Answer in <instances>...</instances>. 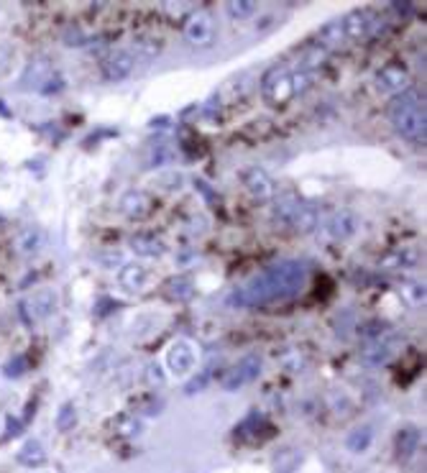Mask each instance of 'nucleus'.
<instances>
[{
	"mask_svg": "<svg viewBox=\"0 0 427 473\" xmlns=\"http://www.w3.org/2000/svg\"><path fill=\"white\" fill-rule=\"evenodd\" d=\"M307 284V269L299 261H281L261 274L251 277L243 287L231 295V305L238 307H264L274 302H287L302 295Z\"/></svg>",
	"mask_w": 427,
	"mask_h": 473,
	"instance_id": "f257e3e1",
	"label": "nucleus"
},
{
	"mask_svg": "<svg viewBox=\"0 0 427 473\" xmlns=\"http://www.w3.org/2000/svg\"><path fill=\"white\" fill-rule=\"evenodd\" d=\"M389 121L397 128L400 136L415 143H425L427 136V113H425V97L417 90H404L397 95L389 105Z\"/></svg>",
	"mask_w": 427,
	"mask_h": 473,
	"instance_id": "f03ea898",
	"label": "nucleus"
},
{
	"mask_svg": "<svg viewBox=\"0 0 427 473\" xmlns=\"http://www.w3.org/2000/svg\"><path fill=\"white\" fill-rule=\"evenodd\" d=\"M261 95L264 100L274 105V108H281L287 105L289 97H292V82H289V69L287 67H271L266 75L261 77Z\"/></svg>",
	"mask_w": 427,
	"mask_h": 473,
	"instance_id": "7ed1b4c3",
	"label": "nucleus"
},
{
	"mask_svg": "<svg viewBox=\"0 0 427 473\" xmlns=\"http://www.w3.org/2000/svg\"><path fill=\"white\" fill-rule=\"evenodd\" d=\"M185 38L192 47H210L215 38V23L207 10H192L185 23Z\"/></svg>",
	"mask_w": 427,
	"mask_h": 473,
	"instance_id": "20e7f679",
	"label": "nucleus"
},
{
	"mask_svg": "<svg viewBox=\"0 0 427 473\" xmlns=\"http://www.w3.org/2000/svg\"><path fill=\"white\" fill-rule=\"evenodd\" d=\"M261 373V356L259 353H249L246 358L233 366L231 371L223 376V389L225 391H238L241 387L251 384V381L259 379Z\"/></svg>",
	"mask_w": 427,
	"mask_h": 473,
	"instance_id": "39448f33",
	"label": "nucleus"
},
{
	"mask_svg": "<svg viewBox=\"0 0 427 473\" xmlns=\"http://www.w3.org/2000/svg\"><path fill=\"white\" fill-rule=\"evenodd\" d=\"M197 363V348L189 341L179 338L167 348V369L174 376H187L189 371H195Z\"/></svg>",
	"mask_w": 427,
	"mask_h": 473,
	"instance_id": "423d86ee",
	"label": "nucleus"
},
{
	"mask_svg": "<svg viewBox=\"0 0 427 473\" xmlns=\"http://www.w3.org/2000/svg\"><path fill=\"white\" fill-rule=\"evenodd\" d=\"M341 23H343V31H345V38H348V41H363V38L371 36L376 19H373L371 10L356 8V10H351V13H345L343 19H341Z\"/></svg>",
	"mask_w": 427,
	"mask_h": 473,
	"instance_id": "0eeeda50",
	"label": "nucleus"
},
{
	"mask_svg": "<svg viewBox=\"0 0 427 473\" xmlns=\"http://www.w3.org/2000/svg\"><path fill=\"white\" fill-rule=\"evenodd\" d=\"M376 90L386 95H402L404 90H409V72L407 67L402 65H386L379 69L376 75Z\"/></svg>",
	"mask_w": 427,
	"mask_h": 473,
	"instance_id": "6e6552de",
	"label": "nucleus"
},
{
	"mask_svg": "<svg viewBox=\"0 0 427 473\" xmlns=\"http://www.w3.org/2000/svg\"><path fill=\"white\" fill-rule=\"evenodd\" d=\"M21 310L31 320H47L56 312V295L51 289H38L21 305Z\"/></svg>",
	"mask_w": 427,
	"mask_h": 473,
	"instance_id": "1a4fd4ad",
	"label": "nucleus"
},
{
	"mask_svg": "<svg viewBox=\"0 0 427 473\" xmlns=\"http://www.w3.org/2000/svg\"><path fill=\"white\" fill-rule=\"evenodd\" d=\"M133 67H136V59L130 56V51H115L108 59H102V75L111 82H121L133 72Z\"/></svg>",
	"mask_w": 427,
	"mask_h": 473,
	"instance_id": "9d476101",
	"label": "nucleus"
},
{
	"mask_svg": "<svg viewBox=\"0 0 427 473\" xmlns=\"http://www.w3.org/2000/svg\"><path fill=\"white\" fill-rule=\"evenodd\" d=\"M356 231H358V215L353 210H338L327 220V233L333 235L335 241H345V238L356 235Z\"/></svg>",
	"mask_w": 427,
	"mask_h": 473,
	"instance_id": "9b49d317",
	"label": "nucleus"
},
{
	"mask_svg": "<svg viewBox=\"0 0 427 473\" xmlns=\"http://www.w3.org/2000/svg\"><path fill=\"white\" fill-rule=\"evenodd\" d=\"M243 185L249 189V195L256 197V200H269L274 195V185H271L269 174L259 167H251L243 174Z\"/></svg>",
	"mask_w": 427,
	"mask_h": 473,
	"instance_id": "f8f14e48",
	"label": "nucleus"
},
{
	"mask_svg": "<svg viewBox=\"0 0 427 473\" xmlns=\"http://www.w3.org/2000/svg\"><path fill=\"white\" fill-rule=\"evenodd\" d=\"M121 213L126 215V218H130V220H141V218H146V215L151 213V200L141 189H130V192H126V195L121 197Z\"/></svg>",
	"mask_w": 427,
	"mask_h": 473,
	"instance_id": "ddd939ff",
	"label": "nucleus"
},
{
	"mask_svg": "<svg viewBox=\"0 0 427 473\" xmlns=\"http://www.w3.org/2000/svg\"><path fill=\"white\" fill-rule=\"evenodd\" d=\"M118 281L126 292H143V287L149 284V269L143 264H123Z\"/></svg>",
	"mask_w": 427,
	"mask_h": 473,
	"instance_id": "4468645a",
	"label": "nucleus"
},
{
	"mask_svg": "<svg viewBox=\"0 0 427 473\" xmlns=\"http://www.w3.org/2000/svg\"><path fill=\"white\" fill-rule=\"evenodd\" d=\"M289 225L295 228V231L299 233H310L317 228V207L310 203H302L299 200L297 207H295V213H292V218H289Z\"/></svg>",
	"mask_w": 427,
	"mask_h": 473,
	"instance_id": "2eb2a0df",
	"label": "nucleus"
},
{
	"mask_svg": "<svg viewBox=\"0 0 427 473\" xmlns=\"http://www.w3.org/2000/svg\"><path fill=\"white\" fill-rule=\"evenodd\" d=\"M391 353H394V343H391L389 338H376V341H369V343H366V348L361 351V358H363V363H369V366H381Z\"/></svg>",
	"mask_w": 427,
	"mask_h": 473,
	"instance_id": "dca6fc26",
	"label": "nucleus"
},
{
	"mask_svg": "<svg viewBox=\"0 0 427 473\" xmlns=\"http://www.w3.org/2000/svg\"><path fill=\"white\" fill-rule=\"evenodd\" d=\"M16 461L26 468H38V465L47 463V448L41 446L38 440H26L16 453Z\"/></svg>",
	"mask_w": 427,
	"mask_h": 473,
	"instance_id": "f3484780",
	"label": "nucleus"
},
{
	"mask_svg": "<svg viewBox=\"0 0 427 473\" xmlns=\"http://www.w3.org/2000/svg\"><path fill=\"white\" fill-rule=\"evenodd\" d=\"M317 41H320V47L327 49V51L345 47V44H348V38H345L343 23H341V21H330V23H325V26L320 28V34H317Z\"/></svg>",
	"mask_w": 427,
	"mask_h": 473,
	"instance_id": "a211bd4d",
	"label": "nucleus"
},
{
	"mask_svg": "<svg viewBox=\"0 0 427 473\" xmlns=\"http://www.w3.org/2000/svg\"><path fill=\"white\" fill-rule=\"evenodd\" d=\"M51 75V65H49L47 56H36L26 65V72L21 77V84L23 87H34V84H41L47 77Z\"/></svg>",
	"mask_w": 427,
	"mask_h": 473,
	"instance_id": "6ab92c4d",
	"label": "nucleus"
},
{
	"mask_svg": "<svg viewBox=\"0 0 427 473\" xmlns=\"http://www.w3.org/2000/svg\"><path fill=\"white\" fill-rule=\"evenodd\" d=\"M128 246L133 253H139L143 259H157V256L164 253V243L159 241V238H154V235H133L128 241Z\"/></svg>",
	"mask_w": 427,
	"mask_h": 473,
	"instance_id": "aec40b11",
	"label": "nucleus"
},
{
	"mask_svg": "<svg viewBox=\"0 0 427 473\" xmlns=\"http://www.w3.org/2000/svg\"><path fill=\"white\" fill-rule=\"evenodd\" d=\"M44 243H47V235H44V231L41 228H23V231L19 233V251L21 253H26V256H34V253H38V251L44 249Z\"/></svg>",
	"mask_w": 427,
	"mask_h": 473,
	"instance_id": "412c9836",
	"label": "nucleus"
},
{
	"mask_svg": "<svg viewBox=\"0 0 427 473\" xmlns=\"http://www.w3.org/2000/svg\"><path fill=\"white\" fill-rule=\"evenodd\" d=\"M167 295L176 302H187L195 297V281L189 277H174L167 281Z\"/></svg>",
	"mask_w": 427,
	"mask_h": 473,
	"instance_id": "4be33fe9",
	"label": "nucleus"
},
{
	"mask_svg": "<svg viewBox=\"0 0 427 473\" xmlns=\"http://www.w3.org/2000/svg\"><path fill=\"white\" fill-rule=\"evenodd\" d=\"M417 446H419V430L417 427H404V430L397 432V453H400V458L415 455Z\"/></svg>",
	"mask_w": 427,
	"mask_h": 473,
	"instance_id": "5701e85b",
	"label": "nucleus"
},
{
	"mask_svg": "<svg viewBox=\"0 0 427 473\" xmlns=\"http://www.w3.org/2000/svg\"><path fill=\"white\" fill-rule=\"evenodd\" d=\"M417 259L419 256L415 249H400L389 253L386 259H381V266H386V269H407V266H415Z\"/></svg>",
	"mask_w": 427,
	"mask_h": 473,
	"instance_id": "b1692460",
	"label": "nucleus"
},
{
	"mask_svg": "<svg viewBox=\"0 0 427 473\" xmlns=\"http://www.w3.org/2000/svg\"><path fill=\"white\" fill-rule=\"evenodd\" d=\"M299 463H302V453L295 450V448H284V450H279V455L274 458V471L292 473Z\"/></svg>",
	"mask_w": 427,
	"mask_h": 473,
	"instance_id": "393cba45",
	"label": "nucleus"
},
{
	"mask_svg": "<svg viewBox=\"0 0 427 473\" xmlns=\"http://www.w3.org/2000/svg\"><path fill=\"white\" fill-rule=\"evenodd\" d=\"M371 440H373L371 427L363 425V427H358V430H353L351 435H348L345 446H348V450H351V453H363V450H369Z\"/></svg>",
	"mask_w": 427,
	"mask_h": 473,
	"instance_id": "a878e982",
	"label": "nucleus"
},
{
	"mask_svg": "<svg viewBox=\"0 0 427 473\" xmlns=\"http://www.w3.org/2000/svg\"><path fill=\"white\" fill-rule=\"evenodd\" d=\"M161 51V41H154V38H139L133 41V49H130V56L133 59H154V56Z\"/></svg>",
	"mask_w": 427,
	"mask_h": 473,
	"instance_id": "bb28decb",
	"label": "nucleus"
},
{
	"mask_svg": "<svg viewBox=\"0 0 427 473\" xmlns=\"http://www.w3.org/2000/svg\"><path fill=\"white\" fill-rule=\"evenodd\" d=\"M297 203L299 200L295 195H281L277 200V205H274V218L281 220V223H289V218H292V213H295Z\"/></svg>",
	"mask_w": 427,
	"mask_h": 473,
	"instance_id": "cd10ccee",
	"label": "nucleus"
},
{
	"mask_svg": "<svg viewBox=\"0 0 427 473\" xmlns=\"http://www.w3.org/2000/svg\"><path fill=\"white\" fill-rule=\"evenodd\" d=\"M225 10H228L231 19L243 21L256 13V3H253V0H231V3L225 5Z\"/></svg>",
	"mask_w": 427,
	"mask_h": 473,
	"instance_id": "c85d7f7f",
	"label": "nucleus"
},
{
	"mask_svg": "<svg viewBox=\"0 0 427 473\" xmlns=\"http://www.w3.org/2000/svg\"><path fill=\"white\" fill-rule=\"evenodd\" d=\"M305 363H307V358L299 348H287V351L281 353V366H284L287 371H292V373L302 371V369H305Z\"/></svg>",
	"mask_w": 427,
	"mask_h": 473,
	"instance_id": "c756f323",
	"label": "nucleus"
},
{
	"mask_svg": "<svg viewBox=\"0 0 427 473\" xmlns=\"http://www.w3.org/2000/svg\"><path fill=\"white\" fill-rule=\"evenodd\" d=\"M77 425V409L75 404H62V409H59V415H56V430L59 432H69L72 427Z\"/></svg>",
	"mask_w": 427,
	"mask_h": 473,
	"instance_id": "7c9ffc66",
	"label": "nucleus"
},
{
	"mask_svg": "<svg viewBox=\"0 0 427 473\" xmlns=\"http://www.w3.org/2000/svg\"><path fill=\"white\" fill-rule=\"evenodd\" d=\"M289 82H292V93L302 95L310 90L312 77H310V72H305V69H295V72H289Z\"/></svg>",
	"mask_w": 427,
	"mask_h": 473,
	"instance_id": "2f4dec72",
	"label": "nucleus"
},
{
	"mask_svg": "<svg viewBox=\"0 0 427 473\" xmlns=\"http://www.w3.org/2000/svg\"><path fill=\"white\" fill-rule=\"evenodd\" d=\"M118 432L126 437H139L143 432V425L136 417H123L118 419Z\"/></svg>",
	"mask_w": 427,
	"mask_h": 473,
	"instance_id": "473e14b6",
	"label": "nucleus"
},
{
	"mask_svg": "<svg viewBox=\"0 0 427 473\" xmlns=\"http://www.w3.org/2000/svg\"><path fill=\"white\" fill-rule=\"evenodd\" d=\"M23 371H26V358H23V356H16V358L5 363V369H3V373H5L8 379H16V376H21Z\"/></svg>",
	"mask_w": 427,
	"mask_h": 473,
	"instance_id": "72a5a7b5",
	"label": "nucleus"
},
{
	"mask_svg": "<svg viewBox=\"0 0 427 473\" xmlns=\"http://www.w3.org/2000/svg\"><path fill=\"white\" fill-rule=\"evenodd\" d=\"M146 381H149L151 387H164L167 376H164V371H161L159 363H149V366H146Z\"/></svg>",
	"mask_w": 427,
	"mask_h": 473,
	"instance_id": "f704fd0d",
	"label": "nucleus"
},
{
	"mask_svg": "<svg viewBox=\"0 0 427 473\" xmlns=\"http://www.w3.org/2000/svg\"><path fill=\"white\" fill-rule=\"evenodd\" d=\"M404 297H409L412 305H422L425 302V287L422 284H407L404 287Z\"/></svg>",
	"mask_w": 427,
	"mask_h": 473,
	"instance_id": "c9c22d12",
	"label": "nucleus"
},
{
	"mask_svg": "<svg viewBox=\"0 0 427 473\" xmlns=\"http://www.w3.org/2000/svg\"><path fill=\"white\" fill-rule=\"evenodd\" d=\"M207 381H210V371H203L200 376H195V379L187 384L185 391L187 394H197V391H203L205 387H207Z\"/></svg>",
	"mask_w": 427,
	"mask_h": 473,
	"instance_id": "e433bc0d",
	"label": "nucleus"
},
{
	"mask_svg": "<svg viewBox=\"0 0 427 473\" xmlns=\"http://www.w3.org/2000/svg\"><path fill=\"white\" fill-rule=\"evenodd\" d=\"M167 159H169V146H167V143H159V146H154V149H151V167H161Z\"/></svg>",
	"mask_w": 427,
	"mask_h": 473,
	"instance_id": "4c0bfd02",
	"label": "nucleus"
},
{
	"mask_svg": "<svg viewBox=\"0 0 427 473\" xmlns=\"http://www.w3.org/2000/svg\"><path fill=\"white\" fill-rule=\"evenodd\" d=\"M164 10L172 19H182L185 13H189V3H164Z\"/></svg>",
	"mask_w": 427,
	"mask_h": 473,
	"instance_id": "58836bf2",
	"label": "nucleus"
},
{
	"mask_svg": "<svg viewBox=\"0 0 427 473\" xmlns=\"http://www.w3.org/2000/svg\"><path fill=\"white\" fill-rule=\"evenodd\" d=\"M102 264L108 266V269H115V266H123V256L115 251V253H108V256H102Z\"/></svg>",
	"mask_w": 427,
	"mask_h": 473,
	"instance_id": "ea45409f",
	"label": "nucleus"
},
{
	"mask_svg": "<svg viewBox=\"0 0 427 473\" xmlns=\"http://www.w3.org/2000/svg\"><path fill=\"white\" fill-rule=\"evenodd\" d=\"M16 435H21V422L10 417L8 419V437H16Z\"/></svg>",
	"mask_w": 427,
	"mask_h": 473,
	"instance_id": "a19ab883",
	"label": "nucleus"
}]
</instances>
